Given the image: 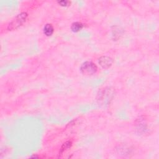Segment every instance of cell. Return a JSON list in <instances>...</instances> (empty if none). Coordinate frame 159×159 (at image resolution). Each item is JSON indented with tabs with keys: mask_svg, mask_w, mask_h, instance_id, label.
<instances>
[{
	"mask_svg": "<svg viewBox=\"0 0 159 159\" xmlns=\"http://www.w3.org/2000/svg\"><path fill=\"white\" fill-rule=\"evenodd\" d=\"M27 16V13L24 12L18 14L8 25V31H13V30L16 29L26 23Z\"/></svg>",
	"mask_w": 159,
	"mask_h": 159,
	"instance_id": "6da1fadb",
	"label": "cell"
},
{
	"mask_svg": "<svg viewBox=\"0 0 159 159\" xmlns=\"http://www.w3.org/2000/svg\"><path fill=\"white\" fill-rule=\"evenodd\" d=\"M98 70L97 66L92 62H85L80 67L81 72L85 75H92Z\"/></svg>",
	"mask_w": 159,
	"mask_h": 159,
	"instance_id": "7a4b0ae2",
	"label": "cell"
},
{
	"mask_svg": "<svg viewBox=\"0 0 159 159\" xmlns=\"http://www.w3.org/2000/svg\"><path fill=\"white\" fill-rule=\"evenodd\" d=\"M98 63L103 68L108 69L111 67L113 61L111 57L108 56H102L98 59Z\"/></svg>",
	"mask_w": 159,
	"mask_h": 159,
	"instance_id": "3957f363",
	"label": "cell"
},
{
	"mask_svg": "<svg viewBox=\"0 0 159 159\" xmlns=\"http://www.w3.org/2000/svg\"><path fill=\"white\" fill-rule=\"evenodd\" d=\"M43 32L45 36L47 37L51 36L54 32V29L53 26L51 24H45L43 29Z\"/></svg>",
	"mask_w": 159,
	"mask_h": 159,
	"instance_id": "277c9868",
	"label": "cell"
},
{
	"mask_svg": "<svg viewBox=\"0 0 159 159\" xmlns=\"http://www.w3.org/2000/svg\"><path fill=\"white\" fill-rule=\"evenodd\" d=\"M83 28V24L82 23L75 22L71 26V30L73 33H78Z\"/></svg>",
	"mask_w": 159,
	"mask_h": 159,
	"instance_id": "5b68a950",
	"label": "cell"
},
{
	"mask_svg": "<svg viewBox=\"0 0 159 159\" xmlns=\"http://www.w3.org/2000/svg\"><path fill=\"white\" fill-rule=\"evenodd\" d=\"M72 145V142L70 141H68L65 142L62 146L61 151H60V155H62L65 151L68 150V149L70 148Z\"/></svg>",
	"mask_w": 159,
	"mask_h": 159,
	"instance_id": "8992f818",
	"label": "cell"
},
{
	"mask_svg": "<svg viewBox=\"0 0 159 159\" xmlns=\"http://www.w3.org/2000/svg\"><path fill=\"white\" fill-rule=\"evenodd\" d=\"M57 3L60 6H61L67 7V6L70 5V2H68V1H64V0H63V1H58V2H57Z\"/></svg>",
	"mask_w": 159,
	"mask_h": 159,
	"instance_id": "52a82bcc",
	"label": "cell"
}]
</instances>
